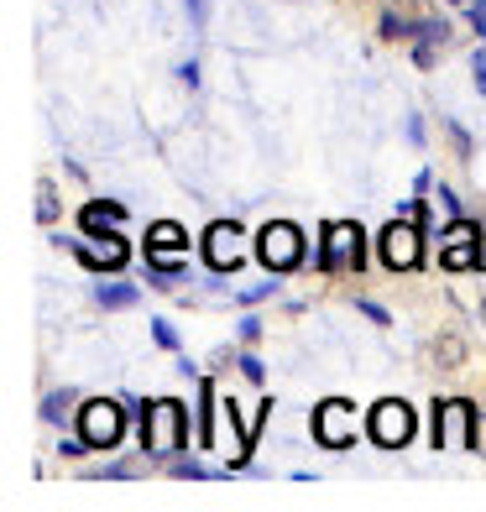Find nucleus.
<instances>
[{"label":"nucleus","instance_id":"f257e3e1","mask_svg":"<svg viewBox=\"0 0 486 512\" xmlns=\"http://www.w3.org/2000/svg\"><path fill=\"white\" fill-rule=\"evenodd\" d=\"M183 429H189V418H183V403L178 398H157V403L142 408V450L152 460H178Z\"/></svg>","mask_w":486,"mask_h":512},{"label":"nucleus","instance_id":"f03ea898","mask_svg":"<svg viewBox=\"0 0 486 512\" xmlns=\"http://www.w3.org/2000/svg\"><path fill=\"white\" fill-rule=\"evenodd\" d=\"M79 434L89 439V450H115L126 434V408L115 398H95L79 408Z\"/></svg>","mask_w":486,"mask_h":512},{"label":"nucleus","instance_id":"7ed1b4c3","mask_svg":"<svg viewBox=\"0 0 486 512\" xmlns=\"http://www.w3.org/2000/svg\"><path fill=\"white\" fill-rule=\"evenodd\" d=\"M319 267H324V272H361V267H366L361 225H351V220H335L330 230H324V246H319Z\"/></svg>","mask_w":486,"mask_h":512},{"label":"nucleus","instance_id":"20e7f679","mask_svg":"<svg viewBox=\"0 0 486 512\" xmlns=\"http://www.w3.org/2000/svg\"><path fill=\"white\" fill-rule=\"evenodd\" d=\"M413 429H419V418H413V408L398 403V398H382L372 408V418H366V434H372L382 450H403L413 439Z\"/></svg>","mask_w":486,"mask_h":512},{"label":"nucleus","instance_id":"39448f33","mask_svg":"<svg viewBox=\"0 0 486 512\" xmlns=\"http://www.w3.org/2000/svg\"><path fill=\"white\" fill-rule=\"evenodd\" d=\"M314 434H319L324 450H351L356 439H361V413L345 403V398H335V403H324L314 413Z\"/></svg>","mask_w":486,"mask_h":512},{"label":"nucleus","instance_id":"423d86ee","mask_svg":"<svg viewBox=\"0 0 486 512\" xmlns=\"http://www.w3.org/2000/svg\"><path fill=\"white\" fill-rule=\"evenodd\" d=\"M471 424H476V408L466 398L434 403V445L439 450H471Z\"/></svg>","mask_w":486,"mask_h":512},{"label":"nucleus","instance_id":"0eeeda50","mask_svg":"<svg viewBox=\"0 0 486 512\" xmlns=\"http://www.w3.org/2000/svg\"><path fill=\"white\" fill-rule=\"evenodd\" d=\"M63 246H74V256L89 272H121L126 256H131V246L115 236V230H95V236L84 230V241H63Z\"/></svg>","mask_w":486,"mask_h":512},{"label":"nucleus","instance_id":"6e6552de","mask_svg":"<svg viewBox=\"0 0 486 512\" xmlns=\"http://www.w3.org/2000/svg\"><path fill=\"white\" fill-rule=\"evenodd\" d=\"M262 262L272 267V272H293L298 262H304V236H298V225H288V220H272L267 230H262Z\"/></svg>","mask_w":486,"mask_h":512},{"label":"nucleus","instance_id":"1a4fd4ad","mask_svg":"<svg viewBox=\"0 0 486 512\" xmlns=\"http://www.w3.org/2000/svg\"><path fill=\"white\" fill-rule=\"evenodd\" d=\"M481 230L471 225V220H455L450 230H445V246H439V262H445V272H471V267H481Z\"/></svg>","mask_w":486,"mask_h":512},{"label":"nucleus","instance_id":"9d476101","mask_svg":"<svg viewBox=\"0 0 486 512\" xmlns=\"http://www.w3.org/2000/svg\"><path fill=\"white\" fill-rule=\"evenodd\" d=\"M204 262H210L215 272H236L246 262V251H241V225H210V236H204Z\"/></svg>","mask_w":486,"mask_h":512},{"label":"nucleus","instance_id":"9b49d317","mask_svg":"<svg viewBox=\"0 0 486 512\" xmlns=\"http://www.w3.org/2000/svg\"><path fill=\"white\" fill-rule=\"evenodd\" d=\"M419 225H403V220H392L387 230H382V256H387V267H398V272H408V267H419Z\"/></svg>","mask_w":486,"mask_h":512},{"label":"nucleus","instance_id":"f8f14e48","mask_svg":"<svg viewBox=\"0 0 486 512\" xmlns=\"http://www.w3.org/2000/svg\"><path fill=\"white\" fill-rule=\"evenodd\" d=\"M121 220H126V209H121V204H105V199H95V204L79 209V230H89V236H95V230H115Z\"/></svg>","mask_w":486,"mask_h":512},{"label":"nucleus","instance_id":"ddd939ff","mask_svg":"<svg viewBox=\"0 0 486 512\" xmlns=\"http://www.w3.org/2000/svg\"><path fill=\"white\" fill-rule=\"evenodd\" d=\"M95 298H100L105 309H131L136 298H142V288H136V283H100Z\"/></svg>","mask_w":486,"mask_h":512},{"label":"nucleus","instance_id":"4468645a","mask_svg":"<svg viewBox=\"0 0 486 512\" xmlns=\"http://www.w3.org/2000/svg\"><path fill=\"white\" fill-rule=\"evenodd\" d=\"M37 220H42V225L58 220V194H53V183H42V189H37Z\"/></svg>","mask_w":486,"mask_h":512},{"label":"nucleus","instance_id":"2eb2a0df","mask_svg":"<svg viewBox=\"0 0 486 512\" xmlns=\"http://www.w3.org/2000/svg\"><path fill=\"white\" fill-rule=\"evenodd\" d=\"M68 408H74V398H68V392H53V398L42 403V418H48V424H63Z\"/></svg>","mask_w":486,"mask_h":512},{"label":"nucleus","instance_id":"dca6fc26","mask_svg":"<svg viewBox=\"0 0 486 512\" xmlns=\"http://www.w3.org/2000/svg\"><path fill=\"white\" fill-rule=\"evenodd\" d=\"M173 471H178V476H194V481H210V476H215L210 465H199V460H178Z\"/></svg>","mask_w":486,"mask_h":512},{"label":"nucleus","instance_id":"f3484780","mask_svg":"<svg viewBox=\"0 0 486 512\" xmlns=\"http://www.w3.org/2000/svg\"><path fill=\"white\" fill-rule=\"evenodd\" d=\"M152 340H157V345H168V351H178V335H173V324H162V319H152Z\"/></svg>","mask_w":486,"mask_h":512},{"label":"nucleus","instance_id":"a211bd4d","mask_svg":"<svg viewBox=\"0 0 486 512\" xmlns=\"http://www.w3.org/2000/svg\"><path fill=\"white\" fill-rule=\"evenodd\" d=\"M382 37L398 42V37H413V32H408V21H398V16H382Z\"/></svg>","mask_w":486,"mask_h":512},{"label":"nucleus","instance_id":"6ab92c4d","mask_svg":"<svg viewBox=\"0 0 486 512\" xmlns=\"http://www.w3.org/2000/svg\"><path fill=\"white\" fill-rule=\"evenodd\" d=\"M241 371H246V377H251V382H262V377H267V366H262L257 356H241Z\"/></svg>","mask_w":486,"mask_h":512},{"label":"nucleus","instance_id":"aec40b11","mask_svg":"<svg viewBox=\"0 0 486 512\" xmlns=\"http://www.w3.org/2000/svg\"><path fill=\"white\" fill-rule=\"evenodd\" d=\"M439 209H445V215H450V220H460V199H455L450 189H439Z\"/></svg>","mask_w":486,"mask_h":512},{"label":"nucleus","instance_id":"412c9836","mask_svg":"<svg viewBox=\"0 0 486 512\" xmlns=\"http://www.w3.org/2000/svg\"><path fill=\"white\" fill-rule=\"evenodd\" d=\"M471 21H476V32L486 37V0H471Z\"/></svg>","mask_w":486,"mask_h":512},{"label":"nucleus","instance_id":"4be33fe9","mask_svg":"<svg viewBox=\"0 0 486 512\" xmlns=\"http://www.w3.org/2000/svg\"><path fill=\"white\" fill-rule=\"evenodd\" d=\"M361 314L372 319V324H387V309H382V304H361Z\"/></svg>","mask_w":486,"mask_h":512},{"label":"nucleus","instance_id":"5701e85b","mask_svg":"<svg viewBox=\"0 0 486 512\" xmlns=\"http://www.w3.org/2000/svg\"><path fill=\"white\" fill-rule=\"evenodd\" d=\"M476 89L486 95V53H476Z\"/></svg>","mask_w":486,"mask_h":512},{"label":"nucleus","instance_id":"b1692460","mask_svg":"<svg viewBox=\"0 0 486 512\" xmlns=\"http://www.w3.org/2000/svg\"><path fill=\"white\" fill-rule=\"evenodd\" d=\"M183 6H189V16H194V27L204 21V0H183Z\"/></svg>","mask_w":486,"mask_h":512},{"label":"nucleus","instance_id":"393cba45","mask_svg":"<svg viewBox=\"0 0 486 512\" xmlns=\"http://www.w3.org/2000/svg\"><path fill=\"white\" fill-rule=\"evenodd\" d=\"M450 6H471V0H450Z\"/></svg>","mask_w":486,"mask_h":512},{"label":"nucleus","instance_id":"a878e982","mask_svg":"<svg viewBox=\"0 0 486 512\" xmlns=\"http://www.w3.org/2000/svg\"><path fill=\"white\" fill-rule=\"evenodd\" d=\"M481 314H486V309H481Z\"/></svg>","mask_w":486,"mask_h":512}]
</instances>
